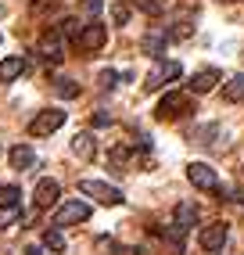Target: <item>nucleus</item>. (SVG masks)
<instances>
[{
    "label": "nucleus",
    "mask_w": 244,
    "mask_h": 255,
    "mask_svg": "<svg viewBox=\"0 0 244 255\" xmlns=\"http://www.w3.org/2000/svg\"><path fill=\"white\" fill-rule=\"evenodd\" d=\"M79 191H83L86 198H97L101 205H122V191H119V187H112V183H104V180H83Z\"/></svg>",
    "instance_id": "1"
},
{
    "label": "nucleus",
    "mask_w": 244,
    "mask_h": 255,
    "mask_svg": "<svg viewBox=\"0 0 244 255\" xmlns=\"http://www.w3.org/2000/svg\"><path fill=\"white\" fill-rule=\"evenodd\" d=\"M61 126H65V112L61 108H47L29 123V137H50V133L61 129Z\"/></svg>",
    "instance_id": "2"
},
{
    "label": "nucleus",
    "mask_w": 244,
    "mask_h": 255,
    "mask_svg": "<svg viewBox=\"0 0 244 255\" xmlns=\"http://www.w3.org/2000/svg\"><path fill=\"white\" fill-rule=\"evenodd\" d=\"M90 219V205L86 201H65L54 212V227H72V223H86Z\"/></svg>",
    "instance_id": "3"
},
{
    "label": "nucleus",
    "mask_w": 244,
    "mask_h": 255,
    "mask_svg": "<svg viewBox=\"0 0 244 255\" xmlns=\"http://www.w3.org/2000/svg\"><path fill=\"white\" fill-rule=\"evenodd\" d=\"M180 61H158V65H154V69L147 72V83H144V87L147 90H162L165 87V83H172V79H180Z\"/></svg>",
    "instance_id": "4"
},
{
    "label": "nucleus",
    "mask_w": 244,
    "mask_h": 255,
    "mask_svg": "<svg viewBox=\"0 0 244 255\" xmlns=\"http://www.w3.org/2000/svg\"><path fill=\"white\" fill-rule=\"evenodd\" d=\"M187 180L194 183L198 191H216V187H219L216 169H212V165H205V162H190V165H187Z\"/></svg>",
    "instance_id": "5"
},
{
    "label": "nucleus",
    "mask_w": 244,
    "mask_h": 255,
    "mask_svg": "<svg viewBox=\"0 0 244 255\" xmlns=\"http://www.w3.org/2000/svg\"><path fill=\"white\" fill-rule=\"evenodd\" d=\"M198 245H201V252H208V255L223 252V245H226V223H208V227H201Z\"/></svg>",
    "instance_id": "6"
},
{
    "label": "nucleus",
    "mask_w": 244,
    "mask_h": 255,
    "mask_svg": "<svg viewBox=\"0 0 244 255\" xmlns=\"http://www.w3.org/2000/svg\"><path fill=\"white\" fill-rule=\"evenodd\" d=\"M104 43H108V29H104L101 22H90V25H83V32H79V47L86 50V54L101 50Z\"/></svg>",
    "instance_id": "7"
},
{
    "label": "nucleus",
    "mask_w": 244,
    "mask_h": 255,
    "mask_svg": "<svg viewBox=\"0 0 244 255\" xmlns=\"http://www.w3.org/2000/svg\"><path fill=\"white\" fill-rule=\"evenodd\" d=\"M190 105H187V94H180V90H172V94H165L162 101H158V119H176V115H183Z\"/></svg>",
    "instance_id": "8"
},
{
    "label": "nucleus",
    "mask_w": 244,
    "mask_h": 255,
    "mask_svg": "<svg viewBox=\"0 0 244 255\" xmlns=\"http://www.w3.org/2000/svg\"><path fill=\"white\" fill-rule=\"evenodd\" d=\"M40 54H43V61H50V65H58V61L65 58V43H61V32H47V36L40 40Z\"/></svg>",
    "instance_id": "9"
},
{
    "label": "nucleus",
    "mask_w": 244,
    "mask_h": 255,
    "mask_svg": "<svg viewBox=\"0 0 244 255\" xmlns=\"http://www.w3.org/2000/svg\"><path fill=\"white\" fill-rule=\"evenodd\" d=\"M58 198H61L58 180H40V183H36V209H50V205H58Z\"/></svg>",
    "instance_id": "10"
},
{
    "label": "nucleus",
    "mask_w": 244,
    "mask_h": 255,
    "mask_svg": "<svg viewBox=\"0 0 244 255\" xmlns=\"http://www.w3.org/2000/svg\"><path fill=\"white\" fill-rule=\"evenodd\" d=\"M165 43H169V32H162V29H154V32H147V36L140 40V47H144V54H147V58H158V61H162V54H165Z\"/></svg>",
    "instance_id": "11"
},
{
    "label": "nucleus",
    "mask_w": 244,
    "mask_h": 255,
    "mask_svg": "<svg viewBox=\"0 0 244 255\" xmlns=\"http://www.w3.org/2000/svg\"><path fill=\"white\" fill-rule=\"evenodd\" d=\"M7 158H11V169H18V173H25V169L36 165V155H32L29 144H14V147L7 151Z\"/></svg>",
    "instance_id": "12"
},
{
    "label": "nucleus",
    "mask_w": 244,
    "mask_h": 255,
    "mask_svg": "<svg viewBox=\"0 0 244 255\" xmlns=\"http://www.w3.org/2000/svg\"><path fill=\"white\" fill-rule=\"evenodd\" d=\"M219 69H201L194 79H190V90L194 94H208V90H216V83H219Z\"/></svg>",
    "instance_id": "13"
},
{
    "label": "nucleus",
    "mask_w": 244,
    "mask_h": 255,
    "mask_svg": "<svg viewBox=\"0 0 244 255\" xmlns=\"http://www.w3.org/2000/svg\"><path fill=\"white\" fill-rule=\"evenodd\" d=\"M72 151L83 158V162H90L97 155V140H94V133H76L72 137Z\"/></svg>",
    "instance_id": "14"
},
{
    "label": "nucleus",
    "mask_w": 244,
    "mask_h": 255,
    "mask_svg": "<svg viewBox=\"0 0 244 255\" xmlns=\"http://www.w3.org/2000/svg\"><path fill=\"white\" fill-rule=\"evenodd\" d=\"M194 223H198V205L180 201V205H176V227H180V230H190Z\"/></svg>",
    "instance_id": "15"
},
{
    "label": "nucleus",
    "mask_w": 244,
    "mask_h": 255,
    "mask_svg": "<svg viewBox=\"0 0 244 255\" xmlns=\"http://www.w3.org/2000/svg\"><path fill=\"white\" fill-rule=\"evenodd\" d=\"M22 72H25V61L22 58H4V61H0V79L11 83V79H18Z\"/></svg>",
    "instance_id": "16"
},
{
    "label": "nucleus",
    "mask_w": 244,
    "mask_h": 255,
    "mask_svg": "<svg viewBox=\"0 0 244 255\" xmlns=\"http://www.w3.org/2000/svg\"><path fill=\"white\" fill-rule=\"evenodd\" d=\"M223 97L230 101V105H234V101H244V76H230V79H226Z\"/></svg>",
    "instance_id": "17"
},
{
    "label": "nucleus",
    "mask_w": 244,
    "mask_h": 255,
    "mask_svg": "<svg viewBox=\"0 0 244 255\" xmlns=\"http://www.w3.org/2000/svg\"><path fill=\"white\" fill-rule=\"evenodd\" d=\"M22 219V205H0V230L14 227Z\"/></svg>",
    "instance_id": "18"
},
{
    "label": "nucleus",
    "mask_w": 244,
    "mask_h": 255,
    "mask_svg": "<svg viewBox=\"0 0 244 255\" xmlns=\"http://www.w3.org/2000/svg\"><path fill=\"white\" fill-rule=\"evenodd\" d=\"M54 90H58V97H65V101L79 97V87H76V79H58V83H54Z\"/></svg>",
    "instance_id": "19"
},
{
    "label": "nucleus",
    "mask_w": 244,
    "mask_h": 255,
    "mask_svg": "<svg viewBox=\"0 0 244 255\" xmlns=\"http://www.w3.org/2000/svg\"><path fill=\"white\" fill-rule=\"evenodd\" d=\"M43 245H47L50 252H65V237H61V230H58V227L47 230V234H43Z\"/></svg>",
    "instance_id": "20"
},
{
    "label": "nucleus",
    "mask_w": 244,
    "mask_h": 255,
    "mask_svg": "<svg viewBox=\"0 0 244 255\" xmlns=\"http://www.w3.org/2000/svg\"><path fill=\"white\" fill-rule=\"evenodd\" d=\"M112 22H115V25H126V22H129V4H122V0H119V4H112Z\"/></svg>",
    "instance_id": "21"
},
{
    "label": "nucleus",
    "mask_w": 244,
    "mask_h": 255,
    "mask_svg": "<svg viewBox=\"0 0 244 255\" xmlns=\"http://www.w3.org/2000/svg\"><path fill=\"white\" fill-rule=\"evenodd\" d=\"M18 198H22L18 187H0V205H18Z\"/></svg>",
    "instance_id": "22"
},
{
    "label": "nucleus",
    "mask_w": 244,
    "mask_h": 255,
    "mask_svg": "<svg viewBox=\"0 0 244 255\" xmlns=\"http://www.w3.org/2000/svg\"><path fill=\"white\" fill-rule=\"evenodd\" d=\"M58 32H61V36H76V40H79V32H83V25H79V18H65Z\"/></svg>",
    "instance_id": "23"
},
{
    "label": "nucleus",
    "mask_w": 244,
    "mask_h": 255,
    "mask_svg": "<svg viewBox=\"0 0 244 255\" xmlns=\"http://www.w3.org/2000/svg\"><path fill=\"white\" fill-rule=\"evenodd\" d=\"M97 83H101V87H104V90H112V87H115V83H119V72H115V69H104V72L97 76Z\"/></svg>",
    "instance_id": "24"
},
{
    "label": "nucleus",
    "mask_w": 244,
    "mask_h": 255,
    "mask_svg": "<svg viewBox=\"0 0 244 255\" xmlns=\"http://www.w3.org/2000/svg\"><path fill=\"white\" fill-rule=\"evenodd\" d=\"M136 7L147 14H162V0H136Z\"/></svg>",
    "instance_id": "25"
},
{
    "label": "nucleus",
    "mask_w": 244,
    "mask_h": 255,
    "mask_svg": "<svg viewBox=\"0 0 244 255\" xmlns=\"http://www.w3.org/2000/svg\"><path fill=\"white\" fill-rule=\"evenodd\" d=\"M101 7H104V0H83V11L86 14H97Z\"/></svg>",
    "instance_id": "26"
},
{
    "label": "nucleus",
    "mask_w": 244,
    "mask_h": 255,
    "mask_svg": "<svg viewBox=\"0 0 244 255\" xmlns=\"http://www.w3.org/2000/svg\"><path fill=\"white\" fill-rule=\"evenodd\" d=\"M108 123H112L108 112H97V115H94V126H108Z\"/></svg>",
    "instance_id": "27"
},
{
    "label": "nucleus",
    "mask_w": 244,
    "mask_h": 255,
    "mask_svg": "<svg viewBox=\"0 0 244 255\" xmlns=\"http://www.w3.org/2000/svg\"><path fill=\"white\" fill-rule=\"evenodd\" d=\"M25 255H43V252L40 248H25Z\"/></svg>",
    "instance_id": "28"
}]
</instances>
